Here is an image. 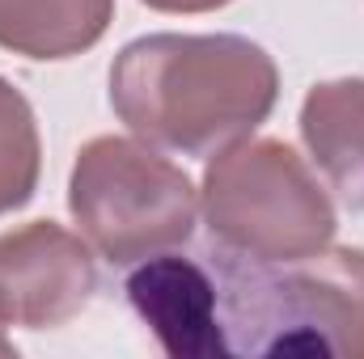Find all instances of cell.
<instances>
[{
	"label": "cell",
	"mask_w": 364,
	"mask_h": 359,
	"mask_svg": "<svg viewBox=\"0 0 364 359\" xmlns=\"http://www.w3.org/2000/svg\"><path fill=\"white\" fill-rule=\"evenodd\" d=\"M140 4H149L157 13H216L233 0H140Z\"/></svg>",
	"instance_id": "10"
},
{
	"label": "cell",
	"mask_w": 364,
	"mask_h": 359,
	"mask_svg": "<svg viewBox=\"0 0 364 359\" xmlns=\"http://www.w3.org/2000/svg\"><path fill=\"white\" fill-rule=\"evenodd\" d=\"M110 21L114 0H0V47L21 60H73Z\"/></svg>",
	"instance_id": "8"
},
{
	"label": "cell",
	"mask_w": 364,
	"mask_h": 359,
	"mask_svg": "<svg viewBox=\"0 0 364 359\" xmlns=\"http://www.w3.org/2000/svg\"><path fill=\"white\" fill-rule=\"evenodd\" d=\"M199 207L212 245L259 263L309 258L339 233V211L326 182L292 144L272 136H246L212 153Z\"/></svg>",
	"instance_id": "3"
},
{
	"label": "cell",
	"mask_w": 364,
	"mask_h": 359,
	"mask_svg": "<svg viewBox=\"0 0 364 359\" xmlns=\"http://www.w3.org/2000/svg\"><path fill=\"white\" fill-rule=\"evenodd\" d=\"M127 300L174 359H216L225 351L216 275L199 258L153 254L127 275Z\"/></svg>",
	"instance_id": "6"
},
{
	"label": "cell",
	"mask_w": 364,
	"mask_h": 359,
	"mask_svg": "<svg viewBox=\"0 0 364 359\" xmlns=\"http://www.w3.org/2000/svg\"><path fill=\"white\" fill-rule=\"evenodd\" d=\"M4 326H9V321H4V313H0V355H17V347H13V338L4 334Z\"/></svg>",
	"instance_id": "11"
},
{
	"label": "cell",
	"mask_w": 364,
	"mask_h": 359,
	"mask_svg": "<svg viewBox=\"0 0 364 359\" xmlns=\"http://www.w3.org/2000/svg\"><path fill=\"white\" fill-rule=\"evenodd\" d=\"M275 97V60L242 34H144L110 64L119 123L182 157H212L255 136Z\"/></svg>",
	"instance_id": "1"
},
{
	"label": "cell",
	"mask_w": 364,
	"mask_h": 359,
	"mask_svg": "<svg viewBox=\"0 0 364 359\" xmlns=\"http://www.w3.org/2000/svg\"><path fill=\"white\" fill-rule=\"evenodd\" d=\"M43 174V140L38 118L26 93L0 77V216L21 211Z\"/></svg>",
	"instance_id": "9"
},
{
	"label": "cell",
	"mask_w": 364,
	"mask_h": 359,
	"mask_svg": "<svg viewBox=\"0 0 364 359\" xmlns=\"http://www.w3.org/2000/svg\"><path fill=\"white\" fill-rule=\"evenodd\" d=\"M68 211L93 254L127 270L191 241L199 190L149 140L97 136L73 161Z\"/></svg>",
	"instance_id": "4"
},
{
	"label": "cell",
	"mask_w": 364,
	"mask_h": 359,
	"mask_svg": "<svg viewBox=\"0 0 364 359\" xmlns=\"http://www.w3.org/2000/svg\"><path fill=\"white\" fill-rule=\"evenodd\" d=\"M97 292L93 245L55 220L0 233V313L21 330H60Z\"/></svg>",
	"instance_id": "5"
},
{
	"label": "cell",
	"mask_w": 364,
	"mask_h": 359,
	"mask_svg": "<svg viewBox=\"0 0 364 359\" xmlns=\"http://www.w3.org/2000/svg\"><path fill=\"white\" fill-rule=\"evenodd\" d=\"M309 161L348 211H364V77L318 81L301 101Z\"/></svg>",
	"instance_id": "7"
},
{
	"label": "cell",
	"mask_w": 364,
	"mask_h": 359,
	"mask_svg": "<svg viewBox=\"0 0 364 359\" xmlns=\"http://www.w3.org/2000/svg\"><path fill=\"white\" fill-rule=\"evenodd\" d=\"M229 355L364 359V250L326 245L309 258L259 263L212 245Z\"/></svg>",
	"instance_id": "2"
}]
</instances>
